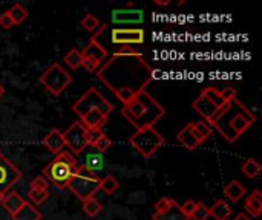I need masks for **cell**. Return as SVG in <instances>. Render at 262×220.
Here are the masks:
<instances>
[{
  "instance_id": "6da1fadb",
  "label": "cell",
  "mask_w": 262,
  "mask_h": 220,
  "mask_svg": "<svg viewBox=\"0 0 262 220\" xmlns=\"http://www.w3.org/2000/svg\"><path fill=\"white\" fill-rule=\"evenodd\" d=\"M97 77L123 104H127L137 93L146 90L147 84L155 77V70L146 61L143 54H114L97 70Z\"/></svg>"
},
{
  "instance_id": "7a4b0ae2",
  "label": "cell",
  "mask_w": 262,
  "mask_h": 220,
  "mask_svg": "<svg viewBox=\"0 0 262 220\" xmlns=\"http://www.w3.org/2000/svg\"><path fill=\"white\" fill-rule=\"evenodd\" d=\"M255 121L256 116L238 98H235L220 107L210 118L209 124L215 127L227 142H235L253 126Z\"/></svg>"
},
{
  "instance_id": "3957f363",
  "label": "cell",
  "mask_w": 262,
  "mask_h": 220,
  "mask_svg": "<svg viewBox=\"0 0 262 220\" xmlns=\"http://www.w3.org/2000/svg\"><path fill=\"white\" fill-rule=\"evenodd\" d=\"M164 107L150 93H147V90L137 93L127 104H124L121 110V115L137 130L154 127L164 116Z\"/></svg>"
},
{
  "instance_id": "277c9868",
  "label": "cell",
  "mask_w": 262,
  "mask_h": 220,
  "mask_svg": "<svg viewBox=\"0 0 262 220\" xmlns=\"http://www.w3.org/2000/svg\"><path fill=\"white\" fill-rule=\"evenodd\" d=\"M78 168L80 164L77 162V159L71 153L63 150L61 153L55 155V158L43 168V178H46V181L58 190H64L68 188L71 179L78 172Z\"/></svg>"
},
{
  "instance_id": "5b68a950",
  "label": "cell",
  "mask_w": 262,
  "mask_h": 220,
  "mask_svg": "<svg viewBox=\"0 0 262 220\" xmlns=\"http://www.w3.org/2000/svg\"><path fill=\"white\" fill-rule=\"evenodd\" d=\"M129 142L144 159H149L157 153L160 147L164 145L166 139L158 130H155V127H146L137 130L130 136Z\"/></svg>"
},
{
  "instance_id": "8992f818",
  "label": "cell",
  "mask_w": 262,
  "mask_h": 220,
  "mask_svg": "<svg viewBox=\"0 0 262 220\" xmlns=\"http://www.w3.org/2000/svg\"><path fill=\"white\" fill-rule=\"evenodd\" d=\"M100 184H101V179L97 173H92L80 165L78 172L71 179L68 188L83 202L95 196V193L100 190Z\"/></svg>"
},
{
  "instance_id": "52a82bcc",
  "label": "cell",
  "mask_w": 262,
  "mask_h": 220,
  "mask_svg": "<svg viewBox=\"0 0 262 220\" xmlns=\"http://www.w3.org/2000/svg\"><path fill=\"white\" fill-rule=\"evenodd\" d=\"M72 110L74 113H77L80 118L84 116L86 113L92 112V110H100L101 113H104L106 116H109V113L114 110V106L95 89L91 87L89 90H86L74 104H72Z\"/></svg>"
},
{
  "instance_id": "ba28073f",
  "label": "cell",
  "mask_w": 262,
  "mask_h": 220,
  "mask_svg": "<svg viewBox=\"0 0 262 220\" xmlns=\"http://www.w3.org/2000/svg\"><path fill=\"white\" fill-rule=\"evenodd\" d=\"M38 81H40L41 86H45V89L48 92H51L54 96H58L69 87V84L72 83V77L58 63H52L38 77Z\"/></svg>"
},
{
  "instance_id": "9c48e42d",
  "label": "cell",
  "mask_w": 262,
  "mask_h": 220,
  "mask_svg": "<svg viewBox=\"0 0 262 220\" xmlns=\"http://www.w3.org/2000/svg\"><path fill=\"white\" fill-rule=\"evenodd\" d=\"M63 139H64L66 147L72 153H75V155H81L89 147V142H88V129L83 126L81 121L72 123L66 129V132L63 133Z\"/></svg>"
},
{
  "instance_id": "30bf717a",
  "label": "cell",
  "mask_w": 262,
  "mask_h": 220,
  "mask_svg": "<svg viewBox=\"0 0 262 220\" xmlns=\"http://www.w3.org/2000/svg\"><path fill=\"white\" fill-rule=\"evenodd\" d=\"M23 173L0 152V196L3 198L20 179Z\"/></svg>"
},
{
  "instance_id": "8fae6325",
  "label": "cell",
  "mask_w": 262,
  "mask_h": 220,
  "mask_svg": "<svg viewBox=\"0 0 262 220\" xmlns=\"http://www.w3.org/2000/svg\"><path fill=\"white\" fill-rule=\"evenodd\" d=\"M146 38L144 29L141 28H114L111 32V40L115 44L121 46H132V44H143Z\"/></svg>"
},
{
  "instance_id": "7c38bea8",
  "label": "cell",
  "mask_w": 262,
  "mask_h": 220,
  "mask_svg": "<svg viewBox=\"0 0 262 220\" xmlns=\"http://www.w3.org/2000/svg\"><path fill=\"white\" fill-rule=\"evenodd\" d=\"M134 3H129L124 9L112 11V21L115 25H141L144 21V11L134 9Z\"/></svg>"
},
{
  "instance_id": "4fadbf2b",
  "label": "cell",
  "mask_w": 262,
  "mask_h": 220,
  "mask_svg": "<svg viewBox=\"0 0 262 220\" xmlns=\"http://www.w3.org/2000/svg\"><path fill=\"white\" fill-rule=\"evenodd\" d=\"M104 29H106V25L103 23V26L98 28V31L94 34V37H91V41H89L88 46L81 51L83 58H92V60L98 61L100 64H101L103 61H106V58H107V51H106V47L101 46V44L98 43V40H97V37H98Z\"/></svg>"
},
{
  "instance_id": "5bb4252c",
  "label": "cell",
  "mask_w": 262,
  "mask_h": 220,
  "mask_svg": "<svg viewBox=\"0 0 262 220\" xmlns=\"http://www.w3.org/2000/svg\"><path fill=\"white\" fill-rule=\"evenodd\" d=\"M84 158H83V168L92 172V173H97L100 172L103 167H104V156L103 153H100L98 150H95L94 147H88L84 152Z\"/></svg>"
},
{
  "instance_id": "9a60e30c",
  "label": "cell",
  "mask_w": 262,
  "mask_h": 220,
  "mask_svg": "<svg viewBox=\"0 0 262 220\" xmlns=\"http://www.w3.org/2000/svg\"><path fill=\"white\" fill-rule=\"evenodd\" d=\"M43 145L54 155H58L64 150L66 144H64V139H63V133L58 130V129H54L51 130L45 138H43Z\"/></svg>"
},
{
  "instance_id": "2e32d148",
  "label": "cell",
  "mask_w": 262,
  "mask_h": 220,
  "mask_svg": "<svg viewBox=\"0 0 262 220\" xmlns=\"http://www.w3.org/2000/svg\"><path fill=\"white\" fill-rule=\"evenodd\" d=\"M192 107H193V110L196 112V113H200L203 118H204V121H210V118L215 115V112L218 110L213 104H212V101L207 98V96H204L203 93L192 103Z\"/></svg>"
},
{
  "instance_id": "e0dca14e",
  "label": "cell",
  "mask_w": 262,
  "mask_h": 220,
  "mask_svg": "<svg viewBox=\"0 0 262 220\" xmlns=\"http://www.w3.org/2000/svg\"><path fill=\"white\" fill-rule=\"evenodd\" d=\"M25 199L18 194V193H15V191H8L3 198H2V201H0V205L11 214V216H14L23 205H25Z\"/></svg>"
},
{
  "instance_id": "ac0fdd59",
  "label": "cell",
  "mask_w": 262,
  "mask_h": 220,
  "mask_svg": "<svg viewBox=\"0 0 262 220\" xmlns=\"http://www.w3.org/2000/svg\"><path fill=\"white\" fill-rule=\"evenodd\" d=\"M177 138H178V141H180V144L184 147V149H187V150H195L201 142L198 141V138L195 136V133H193V129H192V123H189L186 127H183L180 132H178V135H177Z\"/></svg>"
},
{
  "instance_id": "d6986e66",
  "label": "cell",
  "mask_w": 262,
  "mask_h": 220,
  "mask_svg": "<svg viewBox=\"0 0 262 220\" xmlns=\"http://www.w3.org/2000/svg\"><path fill=\"white\" fill-rule=\"evenodd\" d=\"M80 121L83 123V126L88 130H91V129H101L107 123V116L104 113H101L100 110H92V112L86 113L84 116H81Z\"/></svg>"
},
{
  "instance_id": "ffe728a7",
  "label": "cell",
  "mask_w": 262,
  "mask_h": 220,
  "mask_svg": "<svg viewBox=\"0 0 262 220\" xmlns=\"http://www.w3.org/2000/svg\"><path fill=\"white\" fill-rule=\"evenodd\" d=\"M224 194H226V198H227L230 202L236 204V202H239V201L243 199V196L246 194V187H244L239 181L233 179V181H230V182L224 187Z\"/></svg>"
},
{
  "instance_id": "44dd1931",
  "label": "cell",
  "mask_w": 262,
  "mask_h": 220,
  "mask_svg": "<svg viewBox=\"0 0 262 220\" xmlns=\"http://www.w3.org/2000/svg\"><path fill=\"white\" fill-rule=\"evenodd\" d=\"M246 210L250 213L252 217H259L262 213V196L259 190H255L250 196L246 199Z\"/></svg>"
},
{
  "instance_id": "7402d4cb",
  "label": "cell",
  "mask_w": 262,
  "mask_h": 220,
  "mask_svg": "<svg viewBox=\"0 0 262 220\" xmlns=\"http://www.w3.org/2000/svg\"><path fill=\"white\" fill-rule=\"evenodd\" d=\"M154 220H189V217L183 213L181 205H178L177 202L172 204V207L163 213H155L154 214Z\"/></svg>"
},
{
  "instance_id": "603a6c76",
  "label": "cell",
  "mask_w": 262,
  "mask_h": 220,
  "mask_svg": "<svg viewBox=\"0 0 262 220\" xmlns=\"http://www.w3.org/2000/svg\"><path fill=\"white\" fill-rule=\"evenodd\" d=\"M14 220H41V213L29 202H25V205L12 216Z\"/></svg>"
},
{
  "instance_id": "cb8c5ba5",
  "label": "cell",
  "mask_w": 262,
  "mask_h": 220,
  "mask_svg": "<svg viewBox=\"0 0 262 220\" xmlns=\"http://www.w3.org/2000/svg\"><path fill=\"white\" fill-rule=\"evenodd\" d=\"M210 216L215 220H227L232 216V207L226 201L220 199L210 208Z\"/></svg>"
},
{
  "instance_id": "d4e9b609",
  "label": "cell",
  "mask_w": 262,
  "mask_h": 220,
  "mask_svg": "<svg viewBox=\"0 0 262 220\" xmlns=\"http://www.w3.org/2000/svg\"><path fill=\"white\" fill-rule=\"evenodd\" d=\"M192 129H193V133H195V136L198 138V141L201 144L212 135V126L207 121H204V119L192 123Z\"/></svg>"
},
{
  "instance_id": "484cf974",
  "label": "cell",
  "mask_w": 262,
  "mask_h": 220,
  "mask_svg": "<svg viewBox=\"0 0 262 220\" xmlns=\"http://www.w3.org/2000/svg\"><path fill=\"white\" fill-rule=\"evenodd\" d=\"M241 172L244 173V176H247L249 179H255L259 176L261 173V164L255 159V158H250L247 159L243 165H241Z\"/></svg>"
},
{
  "instance_id": "4316f807",
  "label": "cell",
  "mask_w": 262,
  "mask_h": 220,
  "mask_svg": "<svg viewBox=\"0 0 262 220\" xmlns=\"http://www.w3.org/2000/svg\"><path fill=\"white\" fill-rule=\"evenodd\" d=\"M9 17L12 18L14 25H21L28 18V11L21 3H14L11 9H8Z\"/></svg>"
},
{
  "instance_id": "83f0119b",
  "label": "cell",
  "mask_w": 262,
  "mask_h": 220,
  "mask_svg": "<svg viewBox=\"0 0 262 220\" xmlns=\"http://www.w3.org/2000/svg\"><path fill=\"white\" fill-rule=\"evenodd\" d=\"M66 64L71 67V69H78L83 63V55H81V51L78 49H71L69 52H66L64 58Z\"/></svg>"
},
{
  "instance_id": "f1b7e54d",
  "label": "cell",
  "mask_w": 262,
  "mask_h": 220,
  "mask_svg": "<svg viewBox=\"0 0 262 220\" xmlns=\"http://www.w3.org/2000/svg\"><path fill=\"white\" fill-rule=\"evenodd\" d=\"M201 93H203L204 96H207L216 109H220V107H223V106L226 104L224 98L221 96V92H220L218 89H215V87H206Z\"/></svg>"
},
{
  "instance_id": "f546056e",
  "label": "cell",
  "mask_w": 262,
  "mask_h": 220,
  "mask_svg": "<svg viewBox=\"0 0 262 220\" xmlns=\"http://www.w3.org/2000/svg\"><path fill=\"white\" fill-rule=\"evenodd\" d=\"M118 188H120V182H118L112 175H109V176H106L104 179H101L100 190H101L103 193H106L107 196L114 194Z\"/></svg>"
},
{
  "instance_id": "4dcf8cb0",
  "label": "cell",
  "mask_w": 262,
  "mask_h": 220,
  "mask_svg": "<svg viewBox=\"0 0 262 220\" xmlns=\"http://www.w3.org/2000/svg\"><path fill=\"white\" fill-rule=\"evenodd\" d=\"M83 210H84V213L89 217H95V216H98L101 213L103 207H101V204L95 198H91V199L83 201Z\"/></svg>"
},
{
  "instance_id": "1f68e13d",
  "label": "cell",
  "mask_w": 262,
  "mask_h": 220,
  "mask_svg": "<svg viewBox=\"0 0 262 220\" xmlns=\"http://www.w3.org/2000/svg\"><path fill=\"white\" fill-rule=\"evenodd\" d=\"M80 25H81L86 31H89V32H95V31L100 28L98 18H97L95 15H92V14H86V15L81 18Z\"/></svg>"
},
{
  "instance_id": "d6a6232c",
  "label": "cell",
  "mask_w": 262,
  "mask_h": 220,
  "mask_svg": "<svg viewBox=\"0 0 262 220\" xmlns=\"http://www.w3.org/2000/svg\"><path fill=\"white\" fill-rule=\"evenodd\" d=\"M28 196H29V199H31L35 205H41V204H45V202L48 201L49 193H48L46 190H31V188H29Z\"/></svg>"
},
{
  "instance_id": "836d02e7",
  "label": "cell",
  "mask_w": 262,
  "mask_h": 220,
  "mask_svg": "<svg viewBox=\"0 0 262 220\" xmlns=\"http://www.w3.org/2000/svg\"><path fill=\"white\" fill-rule=\"evenodd\" d=\"M91 147H94L95 150H98L100 153L104 155V152H107V150L112 147V139H111L106 133H103V135L98 138V141H97L94 145H91Z\"/></svg>"
},
{
  "instance_id": "e575fe53",
  "label": "cell",
  "mask_w": 262,
  "mask_h": 220,
  "mask_svg": "<svg viewBox=\"0 0 262 220\" xmlns=\"http://www.w3.org/2000/svg\"><path fill=\"white\" fill-rule=\"evenodd\" d=\"M210 216V208L207 207V205H204V204H196V207H195V211H193V214H192V217L190 219L193 220H207V217Z\"/></svg>"
},
{
  "instance_id": "d590c367",
  "label": "cell",
  "mask_w": 262,
  "mask_h": 220,
  "mask_svg": "<svg viewBox=\"0 0 262 220\" xmlns=\"http://www.w3.org/2000/svg\"><path fill=\"white\" fill-rule=\"evenodd\" d=\"M49 182L46 181V178H43V176H37V178H34L32 179V182H31V190H46L48 191V188H49Z\"/></svg>"
},
{
  "instance_id": "8d00e7d4",
  "label": "cell",
  "mask_w": 262,
  "mask_h": 220,
  "mask_svg": "<svg viewBox=\"0 0 262 220\" xmlns=\"http://www.w3.org/2000/svg\"><path fill=\"white\" fill-rule=\"evenodd\" d=\"M175 201L173 199H170V198H161L157 204H155V213H163V211H166V210H169L170 207H172V204H173Z\"/></svg>"
},
{
  "instance_id": "74e56055",
  "label": "cell",
  "mask_w": 262,
  "mask_h": 220,
  "mask_svg": "<svg viewBox=\"0 0 262 220\" xmlns=\"http://www.w3.org/2000/svg\"><path fill=\"white\" fill-rule=\"evenodd\" d=\"M81 66H83L88 72H95V70L100 69V63L95 61V60H92V58H83Z\"/></svg>"
},
{
  "instance_id": "f35d334b",
  "label": "cell",
  "mask_w": 262,
  "mask_h": 220,
  "mask_svg": "<svg viewBox=\"0 0 262 220\" xmlns=\"http://www.w3.org/2000/svg\"><path fill=\"white\" fill-rule=\"evenodd\" d=\"M103 133L104 132L101 129H91V130H88V142H89V145H94Z\"/></svg>"
},
{
  "instance_id": "ab89813d",
  "label": "cell",
  "mask_w": 262,
  "mask_h": 220,
  "mask_svg": "<svg viewBox=\"0 0 262 220\" xmlns=\"http://www.w3.org/2000/svg\"><path fill=\"white\" fill-rule=\"evenodd\" d=\"M195 207H196V202H193V201H186L183 205H181V210H183V213L190 219L192 217V214H193V211H195Z\"/></svg>"
},
{
  "instance_id": "60d3db41",
  "label": "cell",
  "mask_w": 262,
  "mask_h": 220,
  "mask_svg": "<svg viewBox=\"0 0 262 220\" xmlns=\"http://www.w3.org/2000/svg\"><path fill=\"white\" fill-rule=\"evenodd\" d=\"M0 26H2L3 29H11V28L14 26V21H12V18L9 17V12H8V11H5V12L0 15Z\"/></svg>"
},
{
  "instance_id": "b9f144b4",
  "label": "cell",
  "mask_w": 262,
  "mask_h": 220,
  "mask_svg": "<svg viewBox=\"0 0 262 220\" xmlns=\"http://www.w3.org/2000/svg\"><path fill=\"white\" fill-rule=\"evenodd\" d=\"M220 92H221V96L224 98L226 103H229V101L236 98V90L233 87H226L224 90H220Z\"/></svg>"
},
{
  "instance_id": "7bdbcfd3",
  "label": "cell",
  "mask_w": 262,
  "mask_h": 220,
  "mask_svg": "<svg viewBox=\"0 0 262 220\" xmlns=\"http://www.w3.org/2000/svg\"><path fill=\"white\" fill-rule=\"evenodd\" d=\"M117 55H135V54H140L137 49H134V46H121L117 52Z\"/></svg>"
},
{
  "instance_id": "ee69618b",
  "label": "cell",
  "mask_w": 262,
  "mask_h": 220,
  "mask_svg": "<svg viewBox=\"0 0 262 220\" xmlns=\"http://www.w3.org/2000/svg\"><path fill=\"white\" fill-rule=\"evenodd\" d=\"M233 220H250V217L247 216V214H244V213H241V214H238L236 217Z\"/></svg>"
},
{
  "instance_id": "f6af8a7d",
  "label": "cell",
  "mask_w": 262,
  "mask_h": 220,
  "mask_svg": "<svg viewBox=\"0 0 262 220\" xmlns=\"http://www.w3.org/2000/svg\"><path fill=\"white\" fill-rule=\"evenodd\" d=\"M157 5H170V0H155Z\"/></svg>"
},
{
  "instance_id": "bcb514c9",
  "label": "cell",
  "mask_w": 262,
  "mask_h": 220,
  "mask_svg": "<svg viewBox=\"0 0 262 220\" xmlns=\"http://www.w3.org/2000/svg\"><path fill=\"white\" fill-rule=\"evenodd\" d=\"M3 93H5V87H3V86L0 84V98L3 96Z\"/></svg>"
},
{
  "instance_id": "7dc6e473",
  "label": "cell",
  "mask_w": 262,
  "mask_h": 220,
  "mask_svg": "<svg viewBox=\"0 0 262 220\" xmlns=\"http://www.w3.org/2000/svg\"><path fill=\"white\" fill-rule=\"evenodd\" d=\"M0 201H2V196H0Z\"/></svg>"
}]
</instances>
